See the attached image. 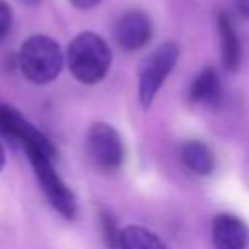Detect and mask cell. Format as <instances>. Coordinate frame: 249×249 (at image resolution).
<instances>
[{
  "mask_svg": "<svg viewBox=\"0 0 249 249\" xmlns=\"http://www.w3.org/2000/svg\"><path fill=\"white\" fill-rule=\"evenodd\" d=\"M189 101L195 105H204L210 109L220 107L222 103V84L220 76L212 66L202 68L189 88Z\"/></svg>",
  "mask_w": 249,
  "mask_h": 249,
  "instance_id": "obj_8",
  "label": "cell"
},
{
  "mask_svg": "<svg viewBox=\"0 0 249 249\" xmlns=\"http://www.w3.org/2000/svg\"><path fill=\"white\" fill-rule=\"evenodd\" d=\"M121 249H167V247L154 231L140 226H128L121 230Z\"/></svg>",
  "mask_w": 249,
  "mask_h": 249,
  "instance_id": "obj_12",
  "label": "cell"
},
{
  "mask_svg": "<svg viewBox=\"0 0 249 249\" xmlns=\"http://www.w3.org/2000/svg\"><path fill=\"white\" fill-rule=\"evenodd\" d=\"M88 154L101 171H117L124 160V146L119 132L107 123H93L88 130Z\"/></svg>",
  "mask_w": 249,
  "mask_h": 249,
  "instance_id": "obj_5",
  "label": "cell"
},
{
  "mask_svg": "<svg viewBox=\"0 0 249 249\" xmlns=\"http://www.w3.org/2000/svg\"><path fill=\"white\" fill-rule=\"evenodd\" d=\"M18 64L21 74L33 84H49L53 82L64 64L62 51L58 43L49 35H31L23 41Z\"/></svg>",
  "mask_w": 249,
  "mask_h": 249,
  "instance_id": "obj_3",
  "label": "cell"
},
{
  "mask_svg": "<svg viewBox=\"0 0 249 249\" xmlns=\"http://www.w3.org/2000/svg\"><path fill=\"white\" fill-rule=\"evenodd\" d=\"M241 179L249 189V158H245V161L241 163Z\"/></svg>",
  "mask_w": 249,
  "mask_h": 249,
  "instance_id": "obj_16",
  "label": "cell"
},
{
  "mask_svg": "<svg viewBox=\"0 0 249 249\" xmlns=\"http://www.w3.org/2000/svg\"><path fill=\"white\" fill-rule=\"evenodd\" d=\"M179 58V47L173 41L156 47L138 68V97L144 109H148L158 95L160 88L175 68Z\"/></svg>",
  "mask_w": 249,
  "mask_h": 249,
  "instance_id": "obj_4",
  "label": "cell"
},
{
  "mask_svg": "<svg viewBox=\"0 0 249 249\" xmlns=\"http://www.w3.org/2000/svg\"><path fill=\"white\" fill-rule=\"evenodd\" d=\"M19 4H23V6H39L43 0H18Z\"/></svg>",
  "mask_w": 249,
  "mask_h": 249,
  "instance_id": "obj_18",
  "label": "cell"
},
{
  "mask_svg": "<svg viewBox=\"0 0 249 249\" xmlns=\"http://www.w3.org/2000/svg\"><path fill=\"white\" fill-rule=\"evenodd\" d=\"M10 29H12V8L8 6V2L0 0V43L6 39Z\"/></svg>",
  "mask_w": 249,
  "mask_h": 249,
  "instance_id": "obj_14",
  "label": "cell"
},
{
  "mask_svg": "<svg viewBox=\"0 0 249 249\" xmlns=\"http://www.w3.org/2000/svg\"><path fill=\"white\" fill-rule=\"evenodd\" d=\"M214 249H245L249 245V228L235 214H218L212 220Z\"/></svg>",
  "mask_w": 249,
  "mask_h": 249,
  "instance_id": "obj_7",
  "label": "cell"
},
{
  "mask_svg": "<svg viewBox=\"0 0 249 249\" xmlns=\"http://www.w3.org/2000/svg\"><path fill=\"white\" fill-rule=\"evenodd\" d=\"M99 224H101V231H103V237H105L107 245L111 249H121V231H119L117 222H115V218L109 210L99 212Z\"/></svg>",
  "mask_w": 249,
  "mask_h": 249,
  "instance_id": "obj_13",
  "label": "cell"
},
{
  "mask_svg": "<svg viewBox=\"0 0 249 249\" xmlns=\"http://www.w3.org/2000/svg\"><path fill=\"white\" fill-rule=\"evenodd\" d=\"M29 121L23 119V115L14 109L12 105L0 103V132L12 142V144H21V138L29 130Z\"/></svg>",
  "mask_w": 249,
  "mask_h": 249,
  "instance_id": "obj_11",
  "label": "cell"
},
{
  "mask_svg": "<svg viewBox=\"0 0 249 249\" xmlns=\"http://www.w3.org/2000/svg\"><path fill=\"white\" fill-rule=\"evenodd\" d=\"M111 49L103 37L93 31L76 35L66 51V62L72 76L82 84L101 82L111 66Z\"/></svg>",
  "mask_w": 249,
  "mask_h": 249,
  "instance_id": "obj_2",
  "label": "cell"
},
{
  "mask_svg": "<svg viewBox=\"0 0 249 249\" xmlns=\"http://www.w3.org/2000/svg\"><path fill=\"white\" fill-rule=\"evenodd\" d=\"M218 37H220L222 64L228 72H235L241 64V41L226 12L218 14Z\"/></svg>",
  "mask_w": 249,
  "mask_h": 249,
  "instance_id": "obj_9",
  "label": "cell"
},
{
  "mask_svg": "<svg viewBox=\"0 0 249 249\" xmlns=\"http://www.w3.org/2000/svg\"><path fill=\"white\" fill-rule=\"evenodd\" d=\"M21 148L25 150L31 167L35 171V177L41 183V189L47 195L53 208L60 212L64 218L72 220L76 216V196L72 189L60 179V175L53 165V160L56 156V148L53 146V142L43 132L29 126V130L21 140Z\"/></svg>",
  "mask_w": 249,
  "mask_h": 249,
  "instance_id": "obj_1",
  "label": "cell"
},
{
  "mask_svg": "<svg viewBox=\"0 0 249 249\" xmlns=\"http://www.w3.org/2000/svg\"><path fill=\"white\" fill-rule=\"evenodd\" d=\"M179 158H181L183 165L195 175L204 177L214 171V156H212L210 148L206 144H202L200 140L183 142L179 148Z\"/></svg>",
  "mask_w": 249,
  "mask_h": 249,
  "instance_id": "obj_10",
  "label": "cell"
},
{
  "mask_svg": "<svg viewBox=\"0 0 249 249\" xmlns=\"http://www.w3.org/2000/svg\"><path fill=\"white\" fill-rule=\"evenodd\" d=\"M4 161H6V156H4V148H2V144H0V171H2V167H4Z\"/></svg>",
  "mask_w": 249,
  "mask_h": 249,
  "instance_id": "obj_19",
  "label": "cell"
},
{
  "mask_svg": "<svg viewBox=\"0 0 249 249\" xmlns=\"http://www.w3.org/2000/svg\"><path fill=\"white\" fill-rule=\"evenodd\" d=\"M152 39V21L140 10L124 12L115 25V41L123 51H138Z\"/></svg>",
  "mask_w": 249,
  "mask_h": 249,
  "instance_id": "obj_6",
  "label": "cell"
},
{
  "mask_svg": "<svg viewBox=\"0 0 249 249\" xmlns=\"http://www.w3.org/2000/svg\"><path fill=\"white\" fill-rule=\"evenodd\" d=\"M74 8H78V10H91V8H95L101 0H68Z\"/></svg>",
  "mask_w": 249,
  "mask_h": 249,
  "instance_id": "obj_15",
  "label": "cell"
},
{
  "mask_svg": "<svg viewBox=\"0 0 249 249\" xmlns=\"http://www.w3.org/2000/svg\"><path fill=\"white\" fill-rule=\"evenodd\" d=\"M235 6L239 10V14H243L245 18H249V0H235Z\"/></svg>",
  "mask_w": 249,
  "mask_h": 249,
  "instance_id": "obj_17",
  "label": "cell"
}]
</instances>
